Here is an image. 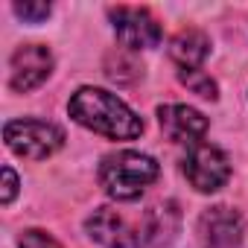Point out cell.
Segmentation results:
<instances>
[{
    "label": "cell",
    "mask_w": 248,
    "mask_h": 248,
    "mask_svg": "<svg viewBox=\"0 0 248 248\" xmlns=\"http://www.w3.org/2000/svg\"><path fill=\"white\" fill-rule=\"evenodd\" d=\"M67 111L79 126L111 140H135L138 135H143V120L123 99L102 88H79L70 96Z\"/></svg>",
    "instance_id": "6da1fadb"
},
{
    "label": "cell",
    "mask_w": 248,
    "mask_h": 248,
    "mask_svg": "<svg viewBox=\"0 0 248 248\" xmlns=\"http://www.w3.org/2000/svg\"><path fill=\"white\" fill-rule=\"evenodd\" d=\"M155 178H158L155 158L140 155V152H132V149L111 152L99 164V184L117 202H132V199H138Z\"/></svg>",
    "instance_id": "7a4b0ae2"
},
{
    "label": "cell",
    "mask_w": 248,
    "mask_h": 248,
    "mask_svg": "<svg viewBox=\"0 0 248 248\" xmlns=\"http://www.w3.org/2000/svg\"><path fill=\"white\" fill-rule=\"evenodd\" d=\"M3 138L15 155L30 158V161H44L53 152H59L64 143V132L44 120H12L6 123Z\"/></svg>",
    "instance_id": "3957f363"
},
{
    "label": "cell",
    "mask_w": 248,
    "mask_h": 248,
    "mask_svg": "<svg viewBox=\"0 0 248 248\" xmlns=\"http://www.w3.org/2000/svg\"><path fill=\"white\" fill-rule=\"evenodd\" d=\"M108 18L114 24V32L123 47L129 50H149L161 44V24L149 9L138 6H114L108 9Z\"/></svg>",
    "instance_id": "277c9868"
},
{
    "label": "cell",
    "mask_w": 248,
    "mask_h": 248,
    "mask_svg": "<svg viewBox=\"0 0 248 248\" xmlns=\"http://www.w3.org/2000/svg\"><path fill=\"white\" fill-rule=\"evenodd\" d=\"M184 175L199 193H216L231 178V164L219 146L196 143L184 158Z\"/></svg>",
    "instance_id": "5b68a950"
},
{
    "label": "cell",
    "mask_w": 248,
    "mask_h": 248,
    "mask_svg": "<svg viewBox=\"0 0 248 248\" xmlns=\"http://www.w3.org/2000/svg\"><path fill=\"white\" fill-rule=\"evenodd\" d=\"M53 70V53L44 44H21L9 62V82L15 91L27 93L38 88Z\"/></svg>",
    "instance_id": "8992f818"
},
{
    "label": "cell",
    "mask_w": 248,
    "mask_h": 248,
    "mask_svg": "<svg viewBox=\"0 0 248 248\" xmlns=\"http://www.w3.org/2000/svg\"><path fill=\"white\" fill-rule=\"evenodd\" d=\"M202 248H236L242 242V216L225 204L207 207L199 219Z\"/></svg>",
    "instance_id": "52a82bcc"
},
{
    "label": "cell",
    "mask_w": 248,
    "mask_h": 248,
    "mask_svg": "<svg viewBox=\"0 0 248 248\" xmlns=\"http://www.w3.org/2000/svg\"><path fill=\"white\" fill-rule=\"evenodd\" d=\"M85 228L105 248H140V233L132 231L126 216L120 210H114V207H96L88 216Z\"/></svg>",
    "instance_id": "ba28073f"
},
{
    "label": "cell",
    "mask_w": 248,
    "mask_h": 248,
    "mask_svg": "<svg viewBox=\"0 0 248 248\" xmlns=\"http://www.w3.org/2000/svg\"><path fill=\"white\" fill-rule=\"evenodd\" d=\"M158 123H161V129L170 140L175 143H199V138H204L207 132V120L190 108V105H164L158 108Z\"/></svg>",
    "instance_id": "9c48e42d"
},
{
    "label": "cell",
    "mask_w": 248,
    "mask_h": 248,
    "mask_svg": "<svg viewBox=\"0 0 248 248\" xmlns=\"http://www.w3.org/2000/svg\"><path fill=\"white\" fill-rule=\"evenodd\" d=\"M178 222H181V216H178V207L172 202L146 210L143 219H140V248H161V245H167L175 236Z\"/></svg>",
    "instance_id": "30bf717a"
},
{
    "label": "cell",
    "mask_w": 248,
    "mask_h": 248,
    "mask_svg": "<svg viewBox=\"0 0 248 248\" xmlns=\"http://www.w3.org/2000/svg\"><path fill=\"white\" fill-rule=\"evenodd\" d=\"M170 56L175 64H181V70H193L210 56V38L202 30L187 27L170 41Z\"/></svg>",
    "instance_id": "8fae6325"
},
{
    "label": "cell",
    "mask_w": 248,
    "mask_h": 248,
    "mask_svg": "<svg viewBox=\"0 0 248 248\" xmlns=\"http://www.w3.org/2000/svg\"><path fill=\"white\" fill-rule=\"evenodd\" d=\"M105 73H108V79H114V82H132V79H138L140 76V64H135L126 53H111L108 56V62H105Z\"/></svg>",
    "instance_id": "7c38bea8"
},
{
    "label": "cell",
    "mask_w": 248,
    "mask_h": 248,
    "mask_svg": "<svg viewBox=\"0 0 248 248\" xmlns=\"http://www.w3.org/2000/svg\"><path fill=\"white\" fill-rule=\"evenodd\" d=\"M178 79H181V85H187L193 93H199V96H204V99H216V82H213L207 73H202L199 67H193V70H181Z\"/></svg>",
    "instance_id": "4fadbf2b"
},
{
    "label": "cell",
    "mask_w": 248,
    "mask_h": 248,
    "mask_svg": "<svg viewBox=\"0 0 248 248\" xmlns=\"http://www.w3.org/2000/svg\"><path fill=\"white\" fill-rule=\"evenodd\" d=\"M15 15H21L30 24H38L50 15V3H35V0H24V3H15Z\"/></svg>",
    "instance_id": "5bb4252c"
},
{
    "label": "cell",
    "mask_w": 248,
    "mask_h": 248,
    "mask_svg": "<svg viewBox=\"0 0 248 248\" xmlns=\"http://www.w3.org/2000/svg\"><path fill=\"white\" fill-rule=\"evenodd\" d=\"M18 248H62V245L50 233H44V231H24Z\"/></svg>",
    "instance_id": "9a60e30c"
},
{
    "label": "cell",
    "mask_w": 248,
    "mask_h": 248,
    "mask_svg": "<svg viewBox=\"0 0 248 248\" xmlns=\"http://www.w3.org/2000/svg\"><path fill=\"white\" fill-rule=\"evenodd\" d=\"M3 178H6V187H3V204H9L18 193V175L12 172V167H3Z\"/></svg>",
    "instance_id": "2e32d148"
}]
</instances>
